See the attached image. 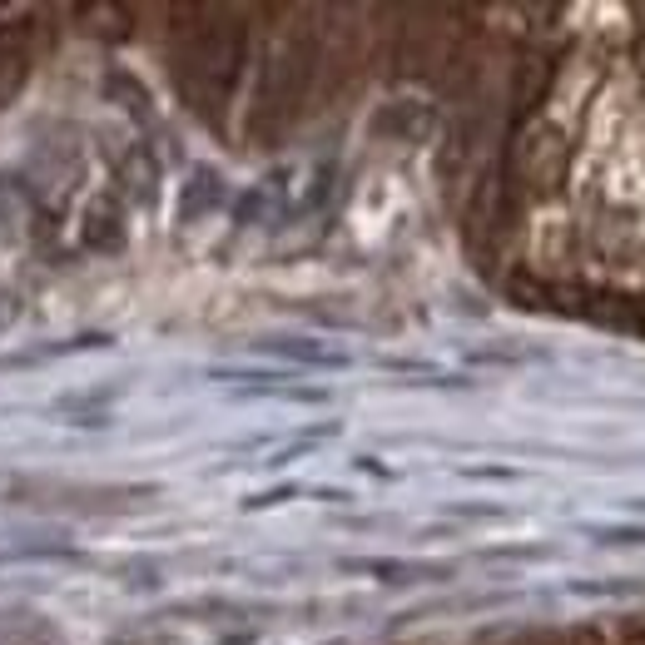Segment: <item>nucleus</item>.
<instances>
[{"label":"nucleus","instance_id":"obj_1","mask_svg":"<svg viewBox=\"0 0 645 645\" xmlns=\"http://www.w3.org/2000/svg\"><path fill=\"white\" fill-rule=\"evenodd\" d=\"M591 536L606 546H645V526H596Z\"/></svg>","mask_w":645,"mask_h":645}]
</instances>
